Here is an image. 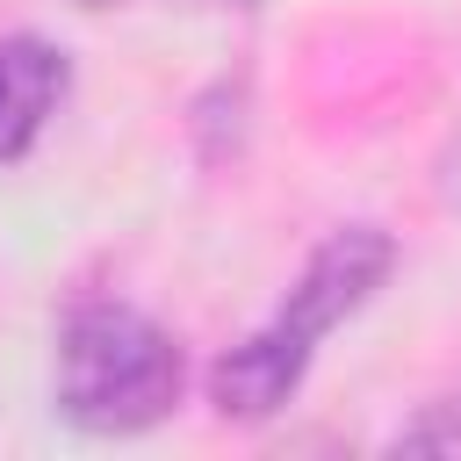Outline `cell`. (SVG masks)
I'll return each mask as SVG.
<instances>
[{"label": "cell", "mask_w": 461, "mask_h": 461, "mask_svg": "<svg viewBox=\"0 0 461 461\" xmlns=\"http://www.w3.org/2000/svg\"><path fill=\"white\" fill-rule=\"evenodd\" d=\"M209 7H252V0H209Z\"/></svg>", "instance_id": "5b68a950"}, {"label": "cell", "mask_w": 461, "mask_h": 461, "mask_svg": "<svg viewBox=\"0 0 461 461\" xmlns=\"http://www.w3.org/2000/svg\"><path fill=\"white\" fill-rule=\"evenodd\" d=\"M65 101V50L43 36H0V166H14Z\"/></svg>", "instance_id": "3957f363"}, {"label": "cell", "mask_w": 461, "mask_h": 461, "mask_svg": "<svg viewBox=\"0 0 461 461\" xmlns=\"http://www.w3.org/2000/svg\"><path fill=\"white\" fill-rule=\"evenodd\" d=\"M389 267H396V238H389V230H375V223L331 230V238L310 252V267L295 274L288 303H281L245 346H230V353L209 367L216 411L238 418V425L274 418V411L303 389V375H310V360H317V339H324L339 317H353V310L389 281Z\"/></svg>", "instance_id": "6da1fadb"}, {"label": "cell", "mask_w": 461, "mask_h": 461, "mask_svg": "<svg viewBox=\"0 0 461 461\" xmlns=\"http://www.w3.org/2000/svg\"><path fill=\"white\" fill-rule=\"evenodd\" d=\"M180 346L130 303H79L58 331V411L79 432H144L180 403Z\"/></svg>", "instance_id": "7a4b0ae2"}, {"label": "cell", "mask_w": 461, "mask_h": 461, "mask_svg": "<svg viewBox=\"0 0 461 461\" xmlns=\"http://www.w3.org/2000/svg\"><path fill=\"white\" fill-rule=\"evenodd\" d=\"M389 447H396V454H461V396L425 403V411H418Z\"/></svg>", "instance_id": "277c9868"}, {"label": "cell", "mask_w": 461, "mask_h": 461, "mask_svg": "<svg viewBox=\"0 0 461 461\" xmlns=\"http://www.w3.org/2000/svg\"><path fill=\"white\" fill-rule=\"evenodd\" d=\"M79 7H115V0H79Z\"/></svg>", "instance_id": "8992f818"}]
</instances>
